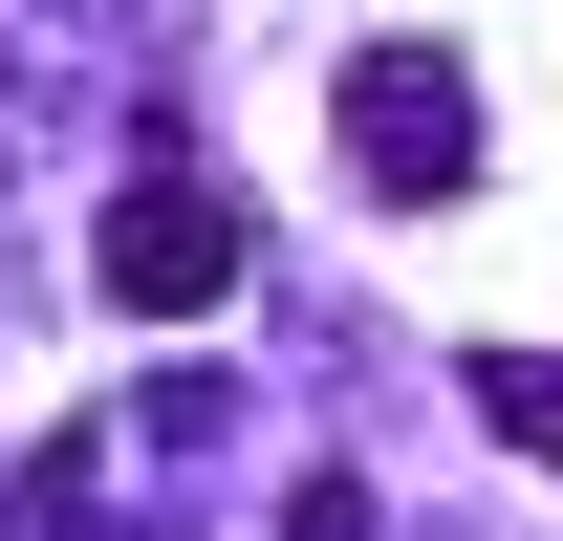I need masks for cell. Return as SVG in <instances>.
Instances as JSON below:
<instances>
[{
    "label": "cell",
    "mask_w": 563,
    "mask_h": 541,
    "mask_svg": "<svg viewBox=\"0 0 563 541\" xmlns=\"http://www.w3.org/2000/svg\"><path fill=\"white\" fill-rule=\"evenodd\" d=\"M282 541H368V476H303V498H282Z\"/></svg>",
    "instance_id": "obj_4"
},
{
    "label": "cell",
    "mask_w": 563,
    "mask_h": 541,
    "mask_svg": "<svg viewBox=\"0 0 563 541\" xmlns=\"http://www.w3.org/2000/svg\"><path fill=\"white\" fill-rule=\"evenodd\" d=\"M87 281H109L131 325H196V303H239V281H261V217L217 196L196 152H152L131 196H109V239H87Z\"/></svg>",
    "instance_id": "obj_1"
},
{
    "label": "cell",
    "mask_w": 563,
    "mask_h": 541,
    "mask_svg": "<svg viewBox=\"0 0 563 541\" xmlns=\"http://www.w3.org/2000/svg\"><path fill=\"white\" fill-rule=\"evenodd\" d=\"M325 131H347V174H368L390 217L477 196V66H455V44H347V87H325Z\"/></svg>",
    "instance_id": "obj_2"
},
{
    "label": "cell",
    "mask_w": 563,
    "mask_h": 541,
    "mask_svg": "<svg viewBox=\"0 0 563 541\" xmlns=\"http://www.w3.org/2000/svg\"><path fill=\"white\" fill-rule=\"evenodd\" d=\"M477 411H498V455L563 476V346H477Z\"/></svg>",
    "instance_id": "obj_3"
}]
</instances>
